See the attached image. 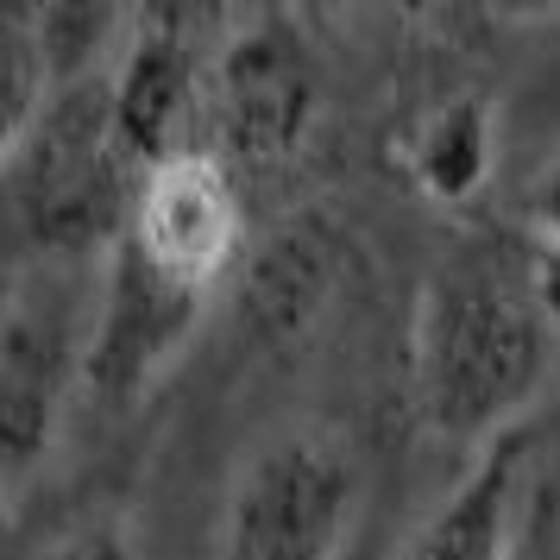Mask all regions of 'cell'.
Returning <instances> with one entry per match:
<instances>
[{
  "instance_id": "cell-1",
  "label": "cell",
  "mask_w": 560,
  "mask_h": 560,
  "mask_svg": "<svg viewBox=\"0 0 560 560\" xmlns=\"http://www.w3.org/2000/svg\"><path fill=\"white\" fill-rule=\"evenodd\" d=\"M535 265L510 246H459L429 271L409 328V397L434 441H504L555 372Z\"/></svg>"
},
{
  "instance_id": "cell-2",
  "label": "cell",
  "mask_w": 560,
  "mask_h": 560,
  "mask_svg": "<svg viewBox=\"0 0 560 560\" xmlns=\"http://www.w3.org/2000/svg\"><path fill=\"white\" fill-rule=\"evenodd\" d=\"M139 171L114 145L107 70L57 89L32 139L13 158V208L32 246L45 253H102L127 233Z\"/></svg>"
},
{
  "instance_id": "cell-3",
  "label": "cell",
  "mask_w": 560,
  "mask_h": 560,
  "mask_svg": "<svg viewBox=\"0 0 560 560\" xmlns=\"http://www.w3.org/2000/svg\"><path fill=\"white\" fill-rule=\"evenodd\" d=\"M359 516L347 434L290 422L240 459L221 510V560H340Z\"/></svg>"
},
{
  "instance_id": "cell-4",
  "label": "cell",
  "mask_w": 560,
  "mask_h": 560,
  "mask_svg": "<svg viewBox=\"0 0 560 560\" xmlns=\"http://www.w3.org/2000/svg\"><path fill=\"white\" fill-rule=\"evenodd\" d=\"M208 303H214V290L171 278L164 265H152L120 233L102 258V283H95V315H89V334H82L77 384L107 409H132L183 359V347L202 328Z\"/></svg>"
},
{
  "instance_id": "cell-5",
  "label": "cell",
  "mask_w": 560,
  "mask_h": 560,
  "mask_svg": "<svg viewBox=\"0 0 560 560\" xmlns=\"http://www.w3.org/2000/svg\"><path fill=\"white\" fill-rule=\"evenodd\" d=\"M208 114L228 164H283L322 114V70L290 20H246L208 70Z\"/></svg>"
},
{
  "instance_id": "cell-6",
  "label": "cell",
  "mask_w": 560,
  "mask_h": 560,
  "mask_svg": "<svg viewBox=\"0 0 560 560\" xmlns=\"http://www.w3.org/2000/svg\"><path fill=\"white\" fill-rule=\"evenodd\" d=\"M127 240L171 278L221 290L246 253V208H240L233 164L196 145V152L164 158L158 171H145L127 214Z\"/></svg>"
},
{
  "instance_id": "cell-7",
  "label": "cell",
  "mask_w": 560,
  "mask_h": 560,
  "mask_svg": "<svg viewBox=\"0 0 560 560\" xmlns=\"http://www.w3.org/2000/svg\"><path fill=\"white\" fill-rule=\"evenodd\" d=\"M208 82L196 70L189 20L183 13H139L127 20V38L107 63V114H114V145L132 171L145 177L164 158L196 152V107Z\"/></svg>"
},
{
  "instance_id": "cell-8",
  "label": "cell",
  "mask_w": 560,
  "mask_h": 560,
  "mask_svg": "<svg viewBox=\"0 0 560 560\" xmlns=\"http://www.w3.org/2000/svg\"><path fill=\"white\" fill-rule=\"evenodd\" d=\"M70 372H82V347H70L57 322L32 308H13L0 322V485L7 491H20L51 454Z\"/></svg>"
},
{
  "instance_id": "cell-9",
  "label": "cell",
  "mask_w": 560,
  "mask_h": 560,
  "mask_svg": "<svg viewBox=\"0 0 560 560\" xmlns=\"http://www.w3.org/2000/svg\"><path fill=\"white\" fill-rule=\"evenodd\" d=\"M529 466V434L510 429L472 454L459 485L416 523L397 560H510V523H516V491Z\"/></svg>"
},
{
  "instance_id": "cell-10",
  "label": "cell",
  "mask_w": 560,
  "mask_h": 560,
  "mask_svg": "<svg viewBox=\"0 0 560 560\" xmlns=\"http://www.w3.org/2000/svg\"><path fill=\"white\" fill-rule=\"evenodd\" d=\"M390 152H397L404 177L429 202H441V208L472 202L485 183H491V164H498V107L485 102V95L429 102L422 114L404 120Z\"/></svg>"
},
{
  "instance_id": "cell-11",
  "label": "cell",
  "mask_w": 560,
  "mask_h": 560,
  "mask_svg": "<svg viewBox=\"0 0 560 560\" xmlns=\"http://www.w3.org/2000/svg\"><path fill=\"white\" fill-rule=\"evenodd\" d=\"M334 253L340 246L328 240V228H315V221L283 228L253 271V308L265 322H278V328H303L334 290V271H340Z\"/></svg>"
},
{
  "instance_id": "cell-12",
  "label": "cell",
  "mask_w": 560,
  "mask_h": 560,
  "mask_svg": "<svg viewBox=\"0 0 560 560\" xmlns=\"http://www.w3.org/2000/svg\"><path fill=\"white\" fill-rule=\"evenodd\" d=\"M57 82L38 45V7H0V164H13Z\"/></svg>"
},
{
  "instance_id": "cell-13",
  "label": "cell",
  "mask_w": 560,
  "mask_h": 560,
  "mask_svg": "<svg viewBox=\"0 0 560 560\" xmlns=\"http://www.w3.org/2000/svg\"><path fill=\"white\" fill-rule=\"evenodd\" d=\"M45 560H139V541H132L127 523H114V516H89L77 523L70 535H57Z\"/></svg>"
},
{
  "instance_id": "cell-14",
  "label": "cell",
  "mask_w": 560,
  "mask_h": 560,
  "mask_svg": "<svg viewBox=\"0 0 560 560\" xmlns=\"http://www.w3.org/2000/svg\"><path fill=\"white\" fill-rule=\"evenodd\" d=\"M523 214H529L535 246H548V253H560V158H548V164L535 171L529 196H523Z\"/></svg>"
},
{
  "instance_id": "cell-15",
  "label": "cell",
  "mask_w": 560,
  "mask_h": 560,
  "mask_svg": "<svg viewBox=\"0 0 560 560\" xmlns=\"http://www.w3.org/2000/svg\"><path fill=\"white\" fill-rule=\"evenodd\" d=\"M529 265H535V303H541V315H548V334H555V347H560V253L535 246Z\"/></svg>"
},
{
  "instance_id": "cell-16",
  "label": "cell",
  "mask_w": 560,
  "mask_h": 560,
  "mask_svg": "<svg viewBox=\"0 0 560 560\" xmlns=\"http://www.w3.org/2000/svg\"><path fill=\"white\" fill-rule=\"evenodd\" d=\"M7 504H13V491L0 485V541H7Z\"/></svg>"
}]
</instances>
